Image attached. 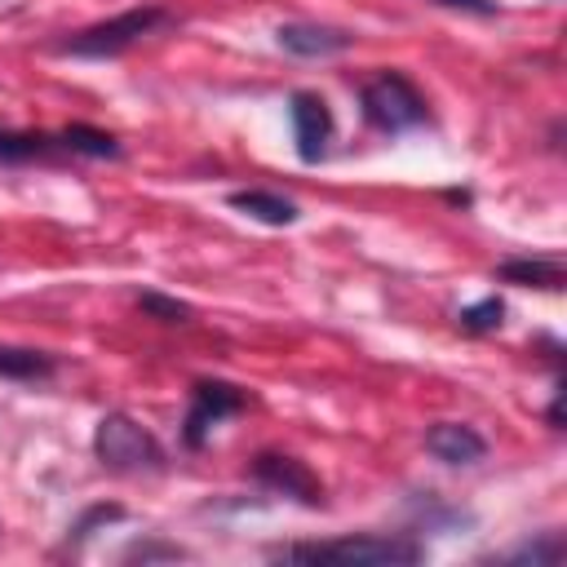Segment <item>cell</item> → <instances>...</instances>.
<instances>
[{
  "label": "cell",
  "mask_w": 567,
  "mask_h": 567,
  "mask_svg": "<svg viewBox=\"0 0 567 567\" xmlns=\"http://www.w3.org/2000/svg\"><path fill=\"white\" fill-rule=\"evenodd\" d=\"M425 554V545L416 536L403 532H363V536H337V540H306V545H288L279 549V558L288 563H337V567H399V563H416Z\"/></svg>",
  "instance_id": "1"
},
{
  "label": "cell",
  "mask_w": 567,
  "mask_h": 567,
  "mask_svg": "<svg viewBox=\"0 0 567 567\" xmlns=\"http://www.w3.org/2000/svg\"><path fill=\"white\" fill-rule=\"evenodd\" d=\"M93 452L106 470H120V474H133V470H159L164 465V447L159 439L137 425L133 416L124 412H106L93 430Z\"/></svg>",
  "instance_id": "2"
},
{
  "label": "cell",
  "mask_w": 567,
  "mask_h": 567,
  "mask_svg": "<svg viewBox=\"0 0 567 567\" xmlns=\"http://www.w3.org/2000/svg\"><path fill=\"white\" fill-rule=\"evenodd\" d=\"M359 106H363V120L372 128H381V133H403V128H416L425 120V97L399 71L372 75L363 84V93H359Z\"/></svg>",
  "instance_id": "3"
},
{
  "label": "cell",
  "mask_w": 567,
  "mask_h": 567,
  "mask_svg": "<svg viewBox=\"0 0 567 567\" xmlns=\"http://www.w3.org/2000/svg\"><path fill=\"white\" fill-rule=\"evenodd\" d=\"M159 22H164V9H155V4L124 9V13L106 18V22H93V27L75 31L62 49L75 53V58H115V53H124L128 44H137L142 35H151Z\"/></svg>",
  "instance_id": "4"
},
{
  "label": "cell",
  "mask_w": 567,
  "mask_h": 567,
  "mask_svg": "<svg viewBox=\"0 0 567 567\" xmlns=\"http://www.w3.org/2000/svg\"><path fill=\"white\" fill-rule=\"evenodd\" d=\"M252 474H257L261 487H270V492H279V496H292V501H301V505H310V509L323 505V487H319V478H315L310 465L297 461V456L261 452V456L252 461Z\"/></svg>",
  "instance_id": "5"
},
{
  "label": "cell",
  "mask_w": 567,
  "mask_h": 567,
  "mask_svg": "<svg viewBox=\"0 0 567 567\" xmlns=\"http://www.w3.org/2000/svg\"><path fill=\"white\" fill-rule=\"evenodd\" d=\"M244 408V390L230 385V381H199L190 390V412H186V443L190 447H204L208 430L217 421H226L230 412Z\"/></svg>",
  "instance_id": "6"
},
{
  "label": "cell",
  "mask_w": 567,
  "mask_h": 567,
  "mask_svg": "<svg viewBox=\"0 0 567 567\" xmlns=\"http://www.w3.org/2000/svg\"><path fill=\"white\" fill-rule=\"evenodd\" d=\"M288 120H292V142H297V155L306 164H319L323 151H328V137H332V111L319 93H292L288 102Z\"/></svg>",
  "instance_id": "7"
},
{
  "label": "cell",
  "mask_w": 567,
  "mask_h": 567,
  "mask_svg": "<svg viewBox=\"0 0 567 567\" xmlns=\"http://www.w3.org/2000/svg\"><path fill=\"white\" fill-rule=\"evenodd\" d=\"M279 49L292 53V58H337L354 44L350 31H337V27H319V22H284L275 31Z\"/></svg>",
  "instance_id": "8"
},
{
  "label": "cell",
  "mask_w": 567,
  "mask_h": 567,
  "mask_svg": "<svg viewBox=\"0 0 567 567\" xmlns=\"http://www.w3.org/2000/svg\"><path fill=\"white\" fill-rule=\"evenodd\" d=\"M425 452L443 465H474L487 456V439L465 421H439L425 430Z\"/></svg>",
  "instance_id": "9"
},
{
  "label": "cell",
  "mask_w": 567,
  "mask_h": 567,
  "mask_svg": "<svg viewBox=\"0 0 567 567\" xmlns=\"http://www.w3.org/2000/svg\"><path fill=\"white\" fill-rule=\"evenodd\" d=\"M230 208H239L244 217H257L266 226H292L297 221V204L275 195V190H235L230 195Z\"/></svg>",
  "instance_id": "10"
},
{
  "label": "cell",
  "mask_w": 567,
  "mask_h": 567,
  "mask_svg": "<svg viewBox=\"0 0 567 567\" xmlns=\"http://www.w3.org/2000/svg\"><path fill=\"white\" fill-rule=\"evenodd\" d=\"M496 275H501L505 284H523V288H549V292L563 288V266L549 261V257H514V261H505Z\"/></svg>",
  "instance_id": "11"
},
{
  "label": "cell",
  "mask_w": 567,
  "mask_h": 567,
  "mask_svg": "<svg viewBox=\"0 0 567 567\" xmlns=\"http://www.w3.org/2000/svg\"><path fill=\"white\" fill-rule=\"evenodd\" d=\"M49 372H53V359L44 350L0 346V377H9V381H44Z\"/></svg>",
  "instance_id": "12"
},
{
  "label": "cell",
  "mask_w": 567,
  "mask_h": 567,
  "mask_svg": "<svg viewBox=\"0 0 567 567\" xmlns=\"http://www.w3.org/2000/svg\"><path fill=\"white\" fill-rule=\"evenodd\" d=\"M62 146H71L80 155H93V159H115L120 155V142L111 133H102V128H89V124L62 128Z\"/></svg>",
  "instance_id": "13"
},
{
  "label": "cell",
  "mask_w": 567,
  "mask_h": 567,
  "mask_svg": "<svg viewBox=\"0 0 567 567\" xmlns=\"http://www.w3.org/2000/svg\"><path fill=\"white\" fill-rule=\"evenodd\" d=\"M501 315H505V301L501 297H483V301L465 306L456 319H461L465 332H492V328H501Z\"/></svg>",
  "instance_id": "14"
},
{
  "label": "cell",
  "mask_w": 567,
  "mask_h": 567,
  "mask_svg": "<svg viewBox=\"0 0 567 567\" xmlns=\"http://www.w3.org/2000/svg\"><path fill=\"white\" fill-rule=\"evenodd\" d=\"M49 151V137L40 133H0V159L4 164H22V159H35Z\"/></svg>",
  "instance_id": "15"
},
{
  "label": "cell",
  "mask_w": 567,
  "mask_h": 567,
  "mask_svg": "<svg viewBox=\"0 0 567 567\" xmlns=\"http://www.w3.org/2000/svg\"><path fill=\"white\" fill-rule=\"evenodd\" d=\"M137 306H142L146 315H155L159 323H186V319H190V306L177 301V297H164V292H142Z\"/></svg>",
  "instance_id": "16"
},
{
  "label": "cell",
  "mask_w": 567,
  "mask_h": 567,
  "mask_svg": "<svg viewBox=\"0 0 567 567\" xmlns=\"http://www.w3.org/2000/svg\"><path fill=\"white\" fill-rule=\"evenodd\" d=\"M509 558H514V563H532V567H536V563H558V558H563V536H558V532H545L540 540L518 545Z\"/></svg>",
  "instance_id": "17"
},
{
  "label": "cell",
  "mask_w": 567,
  "mask_h": 567,
  "mask_svg": "<svg viewBox=\"0 0 567 567\" xmlns=\"http://www.w3.org/2000/svg\"><path fill=\"white\" fill-rule=\"evenodd\" d=\"M115 518H124V509H120V505H93V509H89V514H84V518L71 527V540H84V536H89L97 523H115Z\"/></svg>",
  "instance_id": "18"
},
{
  "label": "cell",
  "mask_w": 567,
  "mask_h": 567,
  "mask_svg": "<svg viewBox=\"0 0 567 567\" xmlns=\"http://www.w3.org/2000/svg\"><path fill=\"white\" fill-rule=\"evenodd\" d=\"M447 9H461V13H478V18H492L496 13V0H439Z\"/></svg>",
  "instance_id": "19"
}]
</instances>
